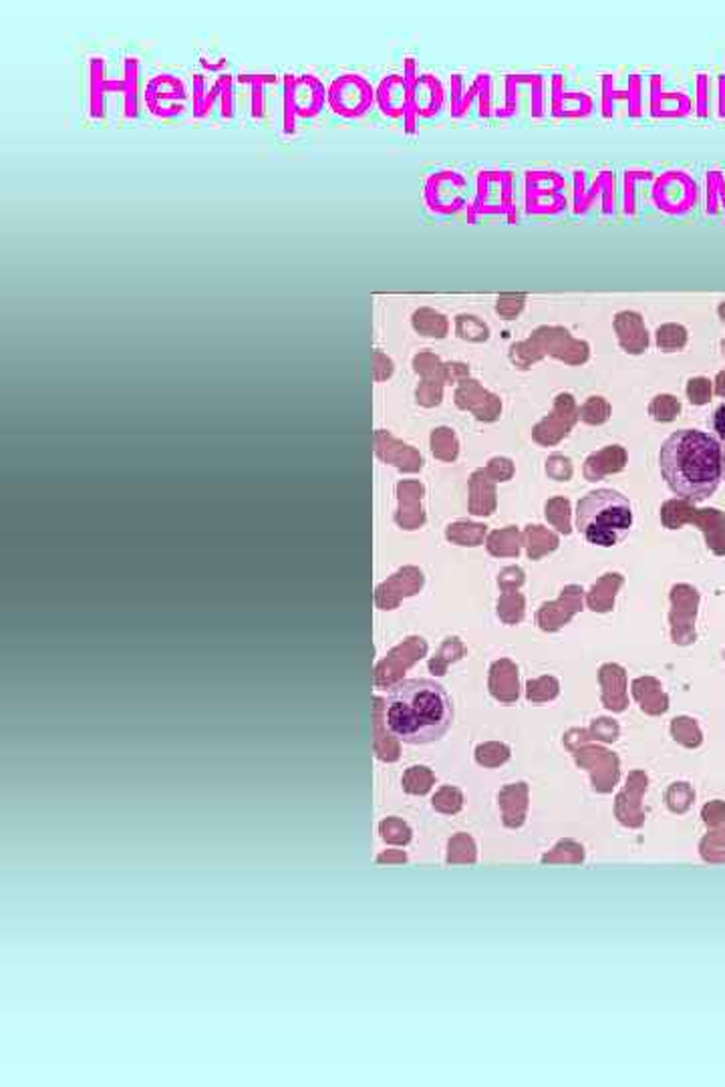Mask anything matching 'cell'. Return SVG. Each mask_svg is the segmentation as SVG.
Instances as JSON below:
<instances>
[{
  "mask_svg": "<svg viewBox=\"0 0 725 1087\" xmlns=\"http://www.w3.org/2000/svg\"><path fill=\"white\" fill-rule=\"evenodd\" d=\"M713 429L720 435V440L725 441V403H722L713 414Z\"/></svg>",
  "mask_w": 725,
  "mask_h": 1087,
  "instance_id": "obj_13",
  "label": "cell"
},
{
  "mask_svg": "<svg viewBox=\"0 0 725 1087\" xmlns=\"http://www.w3.org/2000/svg\"><path fill=\"white\" fill-rule=\"evenodd\" d=\"M145 105L157 117H176L183 111L186 101V85L181 79L169 73H162L150 79L145 85Z\"/></svg>",
  "mask_w": 725,
  "mask_h": 1087,
  "instance_id": "obj_4",
  "label": "cell"
},
{
  "mask_svg": "<svg viewBox=\"0 0 725 1087\" xmlns=\"http://www.w3.org/2000/svg\"><path fill=\"white\" fill-rule=\"evenodd\" d=\"M681 333H686L681 326H674V324L663 326V329H659V345H663V347H674L675 335H681Z\"/></svg>",
  "mask_w": 725,
  "mask_h": 1087,
  "instance_id": "obj_12",
  "label": "cell"
},
{
  "mask_svg": "<svg viewBox=\"0 0 725 1087\" xmlns=\"http://www.w3.org/2000/svg\"><path fill=\"white\" fill-rule=\"evenodd\" d=\"M285 97L297 117H314L324 104V85L314 75H285Z\"/></svg>",
  "mask_w": 725,
  "mask_h": 1087,
  "instance_id": "obj_6",
  "label": "cell"
},
{
  "mask_svg": "<svg viewBox=\"0 0 725 1087\" xmlns=\"http://www.w3.org/2000/svg\"><path fill=\"white\" fill-rule=\"evenodd\" d=\"M121 89L126 95V116L138 117L140 99H142V63H140V59H135V57L126 59Z\"/></svg>",
  "mask_w": 725,
  "mask_h": 1087,
  "instance_id": "obj_7",
  "label": "cell"
},
{
  "mask_svg": "<svg viewBox=\"0 0 725 1087\" xmlns=\"http://www.w3.org/2000/svg\"><path fill=\"white\" fill-rule=\"evenodd\" d=\"M371 87L359 75H343L335 79L329 89V104L335 114L345 117L361 116L371 105Z\"/></svg>",
  "mask_w": 725,
  "mask_h": 1087,
  "instance_id": "obj_5",
  "label": "cell"
},
{
  "mask_svg": "<svg viewBox=\"0 0 725 1087\" xmlns=\"http://www.w3.org/2000/svg\"><path fill=\"white\" fill-rule=\"evenodd\" d=\"M216 85H218V97H221L222 116L230 119L234 116L233 79L230 75H222L216 81Z\"/></svg>",
  "mask_w": 725,
  "mask_h": 1087,
  "instance_id": "obj_11",
  "label": "cell"
},
{
  "mask_svg": "<svg viewBox=\"0 0 725 1087\" xmlns=\"http://www.w3.org/2000/svg\"><path fill=\"white\" fill-rule=\"evenodd\" d=\"M264 75H240V83H250L252 87V116L264 117L266 114V95H264V83H272L274 77L262 79Z\"/></svg>",
  "mask_w": 725,
  "mask_h": 1087,
  "instance_id": "obj_10",
  "label": "cell"
},
{
  "mask_svg": "<svg viewBox=\"0 0 725 1087\" xmlns=\"http://www.w3.org/2000/svg\"><path fill=\"white\" fill-rule=\"evenodd\" d=\"M116 87L105 79V61L102 57H93L90 61V105L91 116L105 117V97L107 89Z\"/></svg>",
  "mask_w": 725,
  "mask_h": 1087,
  "instance_id": "obj_8",
  "label": "cell"
},
{
  "mask_svg": "<svg viewBox=\"0 0 725 1087\" xmlns=\"http://www.w3.org/2000/svg\"><path fill=\"white\" fill-rule=\"evenodd\" d=\"M633 528V507L621 492L601 488L577 504V530L589 544L610 548L621 544Z\"/></svg>",
  "mask_w": 725,
  "mask_h": 1087,
  "instance_id": "obj_3",
  "label": "cell"
},
{
  "mask_svg": "<svg viewBox=\"0 0 725 1087\" xmlns=\"http://www.w3.org/2000/svg\"><path fill=\"white\" fill-rule=\"evenodd\" d=\"M214 97H218V85L214 83L212 89L207 87L204 75H195L194 79V116H206L210 107L214 104Z\"/></svg>",
  "mask_w": 725,
  "mask_h": 1087,
  "instance_id": "obj_9",
  "label": "cell"
},
{
  "mask_svg": "<svg viewBox=\"0 0 725 1087\" xmlns=\"http://www.w3.org/2000/svg\"><path fill=\"white\" fill-rule=\"evenodd\" d=\"M661 476L667 488L689 502H703L720 488L724 450L720 441L700 429H679L663 441Z\"/></svg>",
  "mask_w": 725,
  "mask_h": 1087,
  "instance_id": "obj_2",
  "label": "cell"
},
{
  "mask_svg": "<svg viewBox=\"0 0 725 1087\" xmlns=\"http://www.w3.org/2000/svg\"><path fill=\"white\" fill-rule=\"evenodd\" d=\"M453 703L448 689L433 679H403L385 697V729L409 745L436 743L450 731Z\"/></svg>",
  "mask_w": 725,
  "mask_h": 1087,
  "instance_id": "obj_1",
  "label": "cell"
}]
</instances>
